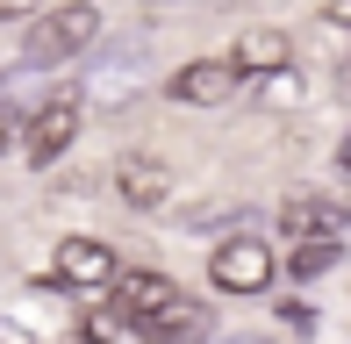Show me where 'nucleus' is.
Masks as SVG:
<instances>
[{
	"mask_svg": "<svg viewBox=\"0 0 351 344\" xmlns=\"http://www.w3.org/2000/svg\"><path fill=\"white\" fill-rule=\"evenodd\" d=\"M93 36H101L93 0H65V8H51V14H36V22H29L22 58H29V65H65V58H79Z\"/></svg>",
	"mask_w": 351,
	"mask_h": 344,
	"instance_id": "obj_1",
	"label": "nucleus"
},
{
	"mask_svg": "<svg viewBox=\"0 0 351 344\" xmlns=\"http://www.w3.org/2000/svg\"><path fill=\"white\" fill-rule=\"evenodd\" d=\"M208 280H215L222 294H258L265 280H273V251H265L258 237H230V244H215Z\"/></svg>",
	"mask_w": 351,
	"mask_h": 344,
	"instance_id": "obj_2",
	"label": "nucleus"
},
{
	"mask_svg": "<svg viewBox=\"0 0 351 344\" xmlns=\"http://www.w3.org/2000/svg\"><path fill=\"white\" fill-rule=\"evenodd\" d=\"M72 136H79V93H58V101H43L36 115H29V158L58 165L72 151Z\"/></svg>",
	"mask_w": 351,
	"mask_h": 344,
	"instance_id": "obj_3",
	"label": "nucleus"
},
{
	"mask_svg": "<svg viewBox=\"0 0 351 344\" xmlns=\"http://www.w3.org/2000/svg\"><path fill=\"white\" fill-rule=\"evenodd\" d=\"M230 93H237L230 58H194V65H180V79H172V101H186V108H222Z\"/></svg>",
	"mask_w": 351,
	"mask_h": 344,
	"instance_id": "obj_4",
	"label": "nucleus"
},
{
	"mask_svg": "<svg viewBox=\"0 0 351 344\" xmlns=\"http://www.w3.org/2000/svg\"><path fill=\"white\" fill-rule=\"evenodd\" d=\"M136 337L143 344H194V337H208V308L186 302V294H172L165 308H151V316L136 323Z\"/></svg>",
	"mask_w": 351,
	"mask_h": 344,
	"instance_id": "obj_5",
	"label": "nucleus"
},
{
	"mask_svg": "<svg viewBox=\"0 0 351 344\" xmlns=\"http://www.w3.org/2000/svg\"><path fill=\"white\" fill-rule=\"evenodd\" d=\"M58 280L65 287H115V251L93 237H65L58 244Z\"/></svg>",
	"mask_w": 351,
	"mask_h": 344,
	"instance_id": "obj_6",
	"label": "nucleus"
},
{
	"mask_svg": "<svg viewBox=\"0 0 351 344\" xmlns=\"http://www.w3.org/2000/svg\"><path fill=\"white\" fill-rule=\"evenodd\" d=\"M280 230L287 237H344V208L323 201V194H294L280 208Z\"/></svg>",
	"mask_w": 351,
	"mask_h": 344,
	"instance_id": "obj_7",
	"label": "nucleus"
},
{
	"mask_svg": "<svg viewBox=\"0 0 351 344\" xmlns=\"http://www.w3.org/2000/svg\"><path fill=\"white\" fill-rule=\"evenodd\" d=\"M115 186H122L130 208H158V201L172 194V172L158 165V158H122V165H115Z\"/></svg>",
	"mask_w": 351,
	"mask_h": 344,
	"instance_id": "obj_8",
	"label": "nucleus"
},
{
	"mask_svg": "<svg viewBox=\"0 0 351 344\" xmlns=\"http://www.w3.org/2000/svg\"><path fill=\"white\" fill-rule=\"evenodd\" d=\"M172 294H180V287H172L165 273H122V294H115V302H122V323L136 330L151 308H165V302H172Z\"/></svg>",
	"mask_w": 351,
	"mask_h": 344,
	"instance_id": "obj_9",
	"label": "nucleus"
},
{
	"mask_svg": "<svg viewBox=\"0 0 351 344\" xmlns=\"http://www.w3.org/2000/svg\"><path fill=\"white\" fill-rule=\"evenodd\" d=\"M287 58H294V43H287L280 29H244L237 51H230V65L237 72H273V65H287Z\"/></svg>",
	"mask_w": 351,
	"mask_h": 344,
	"instance_id": "obj_10",
	"label": "nucleus"
},
{
	"mask_svg": "<svg viewBox=\"0 0 351 344\" xmlns=\"http://www.w3.org/2000/svg\"><path fill=\"white\" fill-rule=\"evenodd\" d=\"M337 265V237H301V251H294V280H315V273H330Z\"/></svg>",
	"mask_w": 351,
	"mask_h": 344,
	"instance_id": "obj_11",
	"label": "nucleus"
},
{
	"mask_svg": "<svg viewBox=\"0 0 351 344\" xmlns=\"http://www.w3.org/2000/svg\"><path fill=\"white\" fill-rule=\"evenodd\" d=\"M265 101H273V108L301 101V79H294V72H287V65H273V72H265Z\"/></svg>",
	"mask_w": 351,
	"mask_h": 344,
	"instance_id": "obj_12",
	"label": "nucleus"
},
{
	"mask_svg": "<svg viewBox=\"0 0 351 344\" xmlns=\"http://www.w3.org/2000/svg\"><path fill=\"white\" fill-rule=\"evenodd\" d=\"M14 136H22V115H14V108H0V151H8Z\"/></svg>",
	"mask_w": 351,
	"mask_h": 344,
	"instance_id": "obj_13",
	"label": "nucleus"
},
{
	"mask_svg": "<svg viewBox=\"0 0 351 344\" xmlns=\"http://www.w3.org/2000/svg\"><path fill=\"white\" fill-rule=\"evenodd\" d=\"M36 0H0V22H14V14H29Z\"/></svg>",
	"mask_w": 351,
	"mask_h": 344,
	"instance_id": "obj_14",
	"label": "nucleus"
},
{
	"mask_svg": "<svg viewBox=\"0 0 351 344\" xmlns=\"http://www.w3.org/2000/svg\"><path fill=\"white\" fill-rule=\"evenodd\" d=\"M0 344H29V337H22V330H14V323H8V316H0Z\"/></svg>",
	"mask_w": 351,
	"mask_h": 344,
	"instance_id": "obj_15",
	"label": "nucleus"
},
{
	"mask_svg": "<svg viewBox=\"0 0 351 344\" xmlns=\"http://www.w3.org/2000/svg\"><path fill=\"white\" fill-rule=\"evenodd\" d=\"M65 344H101V337H93V330H79V337H65Z\"/></svg>",
	"mask_w": 351,
	"mask_h": 344,
	"instance_id": "obj_16",
	"label": "nucleus"
}]
</instances>
